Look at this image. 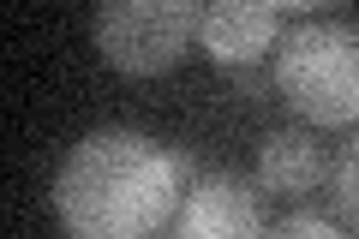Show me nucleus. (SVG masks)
<instances>
[{
	"mask_svg": "<svg viewBox=\"0 0 359 239\" xmlns=\"http://www.w3.org/2000/svg\"><path fill=\"white\" fill-rule=\"evenodd\" d=\"M204 30V6L198 0H108L96 13V48L114 72L156 78L180 66V54Z\"/></svg>",
	"mask_w": 359,
	"mask_h": 239,
	"instance_id": "3",
	"label": "nucleus"
},
{
	"mask_svg": "<svg viewBox=\"0 0 359 239\" xmlns=\"http://www.w3.org/2000/svg\"><path fill=\"white\" fill-rule=\"evenodd\" d=\"M276 96L311 126H359V25L306 18L276 42Z\"/></svg>",
	"mask_w": 359,
	"mask_h": 239,
	"instance_id": "2",
	"label": "nucleus"
},
{
	"mask_svg": "<svg viewBox=\"0 0 359 239\" xmlns=\"http://www.w3.org/2000/svg\"><path fill=\"white\" fill-rule=\"evenodd\" d=\"M323 179H330V162H323L311 132H269L257 144V191H269V198H311Z\"/></svg>",
	"mask_w": 359,
	"mask_h": 239,
	"instance_id": "6",
	"label": "nucleus"
},
{
	"mask_svg": "<svg viewBox=\"0 0 359 239\" xmlns=\"http://www.w3.org/2000/svg\"><path fill=\"white\" fill-rule=\"evenodd\" d=\"M192 156L144 132H90L54 168V210L72 239H156L192 186Z\"/></svg>",
	"mask_w": 359,
	"mask_h": 239,
	"instance_id": "1",
	"label": "nucleus"
},
{
	"mask_svg": "<svg viewBox=\"0 0 359 239\" xmlns=\"http://www.w3.org/2000/svg\"><path fill=\"white\" fill-rule=\"evenodd\" d=\"M264 239H347V227H335V221H323V215L299 210V215H287V221L264 227Z\"/></svg>",
	"mask_w": 359,
	"mask_h": 239,
	"instance_id": "8",
	"label": "nucleus"
},
{
	"mask_svg": "<svg viewBox=\"0 0 359 239\" xmlns=\"http://www.w3.org/2000/svg\"><path fill=\"white\" fill-rule=\"evenodd\" d=\"M198 42H204V54L216 66L245 72L282 42V6H269V0H216V6H204Z\"/></svg>",
	"mask_w": 359,
	"mask_h": 239,
	"instance_id": "5",
	"label": "nucleus"
},
{
	"mask_svg": "<svg viewBox=\"0 0 359 239\" xmlns=\"http://www.w3.org/2000/svg\"><path fill=\"white\" fill-rule=\"evenodd\" d=\"M180 239H264L257 186L222 168H198L180 198Z\"/></svg>",
	"mask_w": 359,
	"mask_h": 239,
	"instance_id": "4",
	"label": "nucleus"
},
{
	"mask_svg": "<svg viewBox=\"0 0 359 239\" xmlns=\"http://www.w3.org/2000/svg\"><path fill=\"white\" fill-rule=\"evenodd\" d=\"M330 198H335V215H341L347 227H359V132L330 162Z\"/></svg>",
	"mask_w": 359,
	"mask_h": 239,
	"instance_id": "7",
	"label": "nucleus"
}]
</instances>
